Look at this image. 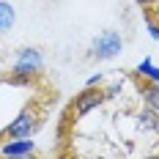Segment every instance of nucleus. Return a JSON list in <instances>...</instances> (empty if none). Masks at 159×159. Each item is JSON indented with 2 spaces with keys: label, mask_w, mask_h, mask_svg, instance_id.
<instances>
[{
  "label": "nucleus",
  "mask_w": 159,
  "mask_h": 159,
  "mask_svg": "<svg viewBox=\"0 0 159 159\" xmlns=\"http://www.w3.org/2000/svg\"><path fill=\"white\" fill-rule=\"evenodd\" d=\"M102 82H104V74H99V71H96L93 77H88V82H85V85H102Z\"/></svg>",
  "instance_id": "obj_12"
},
{
  "label": "nucleus",
  "mask_w": 159,
  "mask_h": 159,
  "mask_svg": "<svg viewBox=\"0 0 159 159\" xmlns=\"http://www.w3.org/2000/svg\"><path fill=\"white\" fill-rule=\"evenodd\" d=\"M134 3H137L140 8H154V6H157V0H134Z\"/></svg>",
  "instance_id": "obj_13"
},
{
  "label": "nucleus",
  "mask_w": 159,
  "mask_h": 159,
  "mask_svg": "<svg viewBox=\"0 0 159 159\" xmlns=\"http://www.w3.org/2000/svg\"><path fill=\"white\" fill-rule=\"evenodd\" d=\"M140 96L145 99V104H148V107L159 110V82H148L143 91H140Z\"/></svg>",
  "instance_id": "obj_8"
},
{
  "label": "nucleus",
  "mask_w": 159,
  "mask_h": 159,
  "mask_svg": "<svg viewBox=\"0 0 159 159\" xmlns=\"http://www.w3.org/2000/svg\"><path fill=\"white\" fill-rule=\"evenodd\" d=\"M41 69H44L41 49L39 47H22L16 52L14 63H11V77H8V82H14V85H30V80L36 74H41Z\"/></svg>",
  "instance_id": "obj_2"
},
{
  "label": "nucleus",
  "mask_w": 159,
  "mask_h": 159,
  "mask_svg": "<svg viewBox=\"0 0 159 159\" xmlns=\"http://www.w3.org/2000/svg\"><path fill=\"white\" fill-rule=\"evenodd\" d=\"M140 124H143L145 129H151V132H157V110H154V107H148V110L140 115Z\"/></svg>",
  "instance_id": "obj_9"
},
{
  "label": "nucleus",
  "mask_w": 159,
  "mask_h": 159,
  "mask_svg": "<svg viewBox=\"0 0 159 159\" xmlns=\"http://www.w3.org/2000/svg\"><path fill=\"white\" fill-rule=\"evenodd\" d=\"M134 74L140 80H145V82H159V69H157V61L148 55V58H143L140 63L134 66Z\"/></svg>",
  "instance_id": "obj_7"
},
{
  "label": "nucleus",
  "mask_w": 159,
  "mask_h": 159,
  "mask_svg": "<svg viewBox=\"0 0 159 159\" xmlns=\"http://www.w3.org/2000/svg\"><path fill=\"white\" fill-rule=\"evenodd\" d=\"M36 154V140L33 137H8L0 143V157H14V159H25Z\"/></svg>",
  "instance_id": "obj_5"
},
{
  "label": "nucleus",
  "mask_w": 159,
  "mask_h": 159,
  "mask_svg": "<svg viewBox=\"0 0 159 159\" xmlns=\"http://www.w3.org/2000/svg\"><path fill=\"white\" fill-rule=\"evenodd\" d=\"M14 25H16V8H14V3H11V0H0V36H6Z\"/></svg>",
  "instance_id": "obj_6"
},
{
  "label": "nucleus",
  "mask_w": 159,
  "mask_h": 159,
  "mask_svg": "<svg viewBox=\"0 0 159 159\" xmlns=\"http://www.w3.org/2000/svg\"><path fill=\"white\" fill-rule=\"evenodd\" d=\"M107 102V96L104 91L99 88V85H85L77 96H74V102H71V107H69V115H74V121L80 118H85L88 112H93L96 107H102Z\"/></svg>",
  "instance_id": "obj_4"
},
{
  "label": "nucleus",
  "mask_w": 159,
  "mask_h": 159,
  "mask_svg": "<svg viewBox=\"0 0 159 159\" xmlns=\"http://www.w3.org/2000/svg\"><path fill=\"white\" fill-rule=\"evenodd\" d=\"M121 88H124L121 82H112V85H107V88H102V91H104V96H107V99H115V93H121Z\"/></svg>",
  "instance_id": "obj_11"
},
{
  "label": "nucleus",
  "mask_w": 159,
  "mask_h": 159,
  "mask_svg": "<svg viewBox=\"0 0 159 159\" xmlns=\"http://www.w3.org/2000/svg\"><path fill=\"white\" fill-rule=\"evenodd\" d=\"M124 52V36L118 30H102L91 41V55L96 61H112Z\"/></svg>",
  "instance_id": "obj_3"
},
{
  "label": "nucleus",
  "mask_w": 159,
  "mask_h": 159,
  "mask_svg": "<svg viewBox=\"0 0 159 159\" xmlns=\"http://www.w3.org/2000/svg\"><path fill=\"white\" fill-rule=\"evenodd\" d=\"M44 124V107L28 102L22 110L11 118V124L0 132V140H8V137H36V132Z\"/></svg>",
  "instance_id": "obj_1"
},
{
  "label": "nucleus",
  "mask_w": 159,
  "mask_h": 159,
  "mask_svg": "<svg viewBox=\"0 0 159 159\" xmlns=\"http://www.w3.org/2000/svg\"><path fill=\"white\" fill-rule=\"evenodd\" d=\"M145 16H148V36L157 41V39H159V25H157V19H154V11L145 8Z\"/></svg>",
  "instance_id": "obj_10"
}]
</instances>
